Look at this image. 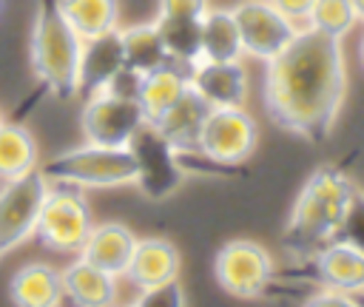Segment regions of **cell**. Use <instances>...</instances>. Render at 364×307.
Wrapping results in <instances>:
<instances>
[{"mask_svg": "<svg viewBox=\"0 0 364 307\" xmlns=\"http://www.w3.org/2000/svg\"><path fill=\"white\" fill-rule=\"evenodd\" d=\"M347 63L338 37L299 28L296 37L264 63L262 102L270 122L307 142H324L341 114Z\"/></svg>", "mask_w": 364, "mask_h": 307, "instance_id": "cell-1", "label": "cell"}, {"mask_svg": "<svg viewBox=\"0 0 364 307\" xmlns=\"http://www.w3.org/2000/svg\"><path fill=\"white\" fill-rule=\"evenodd\" d=\"M139 85H142V71L131 68V65H122L111 74V80L100 88V91H108L114 97H128V99H136L139 97Z\"/></svg>", "mask_w": 364, "mask_h": 307, "instance_id": "cell-29", "label": "cell"}, {"mask_svg": "<svg viewBox=\"0 0 364 307\" xmlns=\"http://www.w3.org/2000/svg\"><path fill=\"white\" fill-rule=\"evenodd\" d=\"M208 102L202 99L199 91L188 88L159 119H154L151 125L171 142V148L176 154H196V139H199V128L205 122L208 114Z\"/></svg>", "mask_w": 364, "mask_h": 307, "instance_id": "cell-16", "label": "cell"}, {"mask_svg": "<svg viewBox=\"0 0 364 307\" xmlns=\"http://www.w3.org/2000/svg\"><path fill=\"white\" fill-rule=\"evenodd\" d=\"M142 122H145V114L136 99L114 97L108 91L88 94L80 114L82 139L94 145H108V148H125L131 134Z\"/></svg>", "mask_w": 364, "mask_h": 307, "instance_id": "cell-11", "label": "cell"}, {"mask_svg": "<svg viewBox=\"0 0 364 307\" xmlns=\"http://www.w3.org/2000/svg\"><path fill=\"white\" fill-rule=\"evenodd\" d=\"M48 179L37 171L0 185V262L34 236Z\"/></svg>", "mask_w": 364, "mask_h": 307, "instance_id": "cell-9", "label": "cell"}, {"mask_svg": "<svg viewBox=\"0 0 364 307\" xmlns=\"http://www.w3.org/2000/svg\"><path fill=\"white\" fill-rule=\"evenodd\" d=\"M273 256L253 239H230L213 256V276L228 296L259 298L273 281Z\"/></svg>", "mask_w": 364, "mask_h": 307, "instance_id": "cell-7", "label": "cell"}, {"mask_svg": "<svg viewBox=\"0 0 364 307\" xmlns=\"http://www.w3.org/2000/svg\"><path fill=\"white\" fill-rule=\"evenodd\" d=\"M134 156L136 165V179L134 185L148 196V199H168L185 179V168L179 165L176 151L171 148V142L151 125L142 122L128 145H125Z\"/></svg>", "mask_w": 364, "mask_h": 307, "instance_id": "cell-8", "label": "cell"}, {"mask_svg": "<svg viewBox=\"0 0 364 307\" xmlns=\"http://www.w3.org/2000/svg\"><path fill=\"white\" fill-rule=\"evenodd\" d=\"M191 88V77L188 68L176 65V63H165L148 74H142V85H139V108L145 114V122L159 119L185 91Z\"/></svg>", "mask_w": 364, "mask_h": 307, "instance_id": "cell-19", "label": "cell"}, {"mask_svg": "<svg viewBox=\"0 0 364 307\" xmlns=\"http://www.w3.org/2000/svg\"><path fill=\"white\" fill-rule=\"evenodd\" d=\"M236 28H239V40H242V51L253 60H273L299 31V26L284 17L270 0H242L230 9Z\"/></svg>", "mask_w": 364, "mask_h": 307, "instance_id": "cell-10", "label": "cell"}, {"mask_svg": "<svg viewBox=\"0 0 364 307\" xmlns=\"http://www.w3.org/2000/svg\"><path fill=\"white\" fill-rule=\"evenodd\" d=\"M60 279L63 296L77 307H108L117 301V279L80 256L65 270H60Z\"/></svg>", "mask_w": 364, "mask_h": 307, "instance_id": "cell-18", "label": "cell"}, {"mask_svg": "<svg viewBox=\"0 0 364 307\" xmlns=\"http://www.w3.org/2000/svg\"><path fill=\"white\" fill-rule=\"evenodd\" d=\"M355 11L350 0H316L307 17V26L316 31H324L330 37H344L355 26Z\"/></svg>", "mask_w": 364, "mask_h": 307, "instance_id": "cell-26", "label": "cell"}, {"mask_svg": "<svg viewBox=\"0 0 364 307\" xmlns=\"http://www.w3.org/2000/svg\"><path fill=\"white\" fill-rule=\"evenodd\" d=\"M80 51H82V40L60 14L57 0H37L28 57L37 82L48 94L60 99H71L77 94Z\"/></svg>", "mask_w": 364, "mask_h": 307, "instance_id": "cell-3", "label": "cell"}, {"mask_svg": "<svg viewBox=\"0 0 364 307\" xmlns=\"http://www.w3.org/2000/svg\"><path fill=\"white\" fill-rule=\"evenodd\" d=\"M208 0H159L156 17H179V20H202L208 14Z\"/></svg>", "mask_w": 364, "mask_h": 307, "instance_id": "cell-30", "label": "cell"}, {"mask_svg": "<svg viewBox=\"0 0 364 307\" xmlns=\"http://www.w3.org/2000/svg\"><path fill=\"white\" fill-rule=\"evenodd\" d=\"M353 3V11H355V17L364 23V0H350Z\"/></svg>", "mask_w": 364, "mask_h": 307, "instance_id": "cell-32", "label": "cell"}, {"mask_svg": "<svg viewBox=\"0 0 364 307\" xmlns=\"http://www.w3.org/2000/svg\"><path fill=\"white\" fill-rule=\"evenodd\" d=\"M117 31H119L125 65L148 74V71L171 63L168 54H165L156 23H139V26H128V28H117Z\"/></svg>", "mask_w": 364, "mask_h": 307, "instance_id": "cell-25", "label": "cell"}, {"mask_svg": "<svg viewBox=\"0 0 364 307\" xmlns=\"http://www.w3.org/2000/svg\"><path fill=\"white\" fill-rule=\"evenodd\" d=\"M57 6L80 40L119 28V0H57Z\"/></svg>", "mask_w": 364, "mask_h": 307, "instance_id": "cell-21", "label": "cell"}, {"mask_svg": "<svg viewBox=\"0 0 364 307\" xmlns=\"http://www.w3.org/2000/svg\"><path fill=\"white\" fill-rule=\"evenodd\" d=\"M134 304L139 307H179L185 304V290L179 284V279H171L165 284H156V287H148V290H139Z\"/></svg>", "mask_w": 364, "mask_h": 307, "instance_id": "cell-28", "label": "cell"}, {"mask_svg": "<svg viewBox=\"0 0 364 307\" xmlns=\"http://www.w3.org/2000/svg\"><path fill=\"white\" fill-rule=\"evenodd\" d=\"M0 9H3V0H0Z\"/></svg>", "mask_w": 364, "mask_h": 307, "instance_id": "cell-35", "label": "cell"}, {"mask_svg": "<svg viewBox=\"0 0 364 307\" xmlns=\"http://www.w3.org/2000/svg\"><path fill=\"white\" fill-rule=\"evenodd\" d=\"M122 65H125V57H122V43L117 28L91 40H82L80 65H77V94L88 97L100 91L111 80V74Z\"/></svg>", "mask_w": 364, "mask_h": 307, "instance_id": "cell-17", "label": "cell"}, {"mask_svg": "<svg viewBox=\"0 0 364 307\" xmlns=\"http://www.w3.org/2000/svg\"><path fill=\"white\" fill-rule=\"evenodd\" d=\"M336 239L347 242L350 247L364 253V190L361 188H353V196H350L347 213H344V219L336 230Z\"/></svg>", "mask_w": 364, "mask_h": 307, "instance_id": "cell-27", "label": "cell"}, {"mask_svg": "<svg viewBox=\"0 0 364 307\" xmlns=\"http://www.w3.org/2000/svg\"><path fill=\"white\" fill-rule=\"evenodd\" d=\"M284 17H290L293 23H307V17H310V9H313V3L316 0H270Z\"/></svg>", "mask_w": 364, "mask_h": 307, "instance_id": "cell-31", "label": "cell"}, {"mask_svg": "<svg viewBox=\"0 0 364 307\" xmlns=\"http://www.w3.org/2000/svg\"><path fill=\"white\" fill-rule=\"evenodd\" d=\"M358 60H361V65H364V34H361V40H358Z\"/></svg>", "mask_w": 364, "mask_h": 307, "instance_id": "cell-33", "label": "cell"}, {"mask_svg": "<svg viewBox=\"0 0 364 307\" xmlns=\"http://www.w3.org/2000/svg\"><path fill=\"white\" fill-rule=\"evenodd\" d=\"M242 57L245 51L233 14L228 9H208V14L202 17V60L228 63Z\"/></svg>", "mask_w": 364, "mask_h": 307, "instance_id": "cell-23", "label": "cell"}, {"mask_svg": "<svg viewBox=\"0 0 364 307\" xmlns=\"http://www.w3.org/2000/svg\"><path fill=\"white\" fill-rule=\"evenodd\" d=\"M188 77H191V88L199 91L208 105H245L247 71L242 60H228V63L199 60L196 65L188 68Z\"/></svg>", "mask_w": 364, "mask_h": 307, "instance_id": "cell-13", "label": "cell"}, {"mask_svg": "<svg viewBox=\"0 0 364 307\" xmlns=\"http://www.w3.org/2000/svg\"><path fill=\"white\" fill-rule=\"evenodd\" d=\"M171 63L191 68L202 60V20H179V17H156L154 20Z\"/></svg>", "mask_w": 364, "mask_h": 307, "instance_id": "cell-24", "label": "cell"}, {"mask_svg": "<svg viewBox=\"0 0 364 307\" xmlns=\"http://www.w3.org/2000/svg\"><path fill=\"white\" fill-rule=\"evenodd\" d=\"M301 264L321 287H336L353 296L364 293V253H358L347 242L333 239Z\"/></svg>", "mask_w": 364, "mask_h": 307, "instance_id": "cell-12", "label": "cell"}, {"mask_svg": "<svg viewBox=\"0 0 364 307\" xmlns=\"http://www.w3.org/2000/svg\"><path fill=\"white\" fill-rule=\"evenodd\" d=\"M256 139L259 125L242 105H210L199 128L196 154L222 168H233L250 159Z\"/></svg>", "mask_w": 364, "mask_h": 307, "instance_id": "cell-6", "label": "cell"}, {"mask_svg": "<svg viewBox=\"0 0 364 307\" xmlns=\"http://www.w3.org/2000/svg\"><path fill=\"white\" fill-rule=\"evenodd\" d=\"M40 173L48 182H68L77 188H119V185H134L136 165L128 148L85 142L40 165Z\"/></svg>", "mask_w": 364, "mask_h": 307, "instance_id": "cell-4", "label": "cell"}, {"mask_svg": "<svg viewBox=\"0 0 364 307\" xmlns=\"http://www.w3.org/2000/svg\"><path fill=\"white\" fill-rule=\"evenodd\" d=\"M0 122H3V111H0Z\"/></svg>", "mask_w": 364, "mask_h": 307, "instance_id": "cell-34", "label": "cell"}, {"mask_svg": "<svg viewBox=\"0 0 364 307\" xmlns=\"http://www.w3.org/2000/svg\"><path fill=\"white\" fill-rule=\"evenodd\" d=\"M350 176L336 165H318L301 185L293 210L282 230V250L304 262L318 247L336 239V230L347 213L350 196H353Z\"/></svg>", "mask_w": 364, "mask_h": 307, "instance_id": "cell-2", "label": "cell"}, {"mask_svg": "<svg viewBox=\"0 0 364 307\" xmlns=\"http://www.w3.org/2000/svg\"><path fill=\"white\" fill-rule=\"evenodd\" d=\"M94 227L91 208L82 196V188L68 182H48L34 236L40 244L57 253H80L82 242Z\"/></svg>", "mask_w": 364, "mask_h": 307, "instance_id": "cell-5", "label": "cell"}, {"mask_svg": "<svg viewBox=\"0 0 364 307\" xmlns=\"http://www.w3.org/2000/svg\"><path fill=\"white\" fill-rule=\"evenodd\" d=\"M134 244H136V236L119 225V222H102V225H94L88 239L82 242L80 247V259L91 262L94 267L105 270L108 276L119 279L131 262V253H134Z\"/></svg>", "mask_w": 364, "mask_h": 307, "instance_id": "cell-15", "label": "cell"}, {"mask_svg": "<svg viewBox=\"0 0 364 307\" xmlns=\"http://www.w3.org/2000/svg\"><path fill=\"white\" fill-rule=\"evenodd\" d=\"M37 171V142L20 122H0V182L20 179Z\"/></svg>", "mask_w": 364, "mask_h": 307, "instance_id": "cell-22", "label": "cell"}, {"mask_svg": "<svg viewBox=\"0 0 364 307\" xmlns=\"http://www.w3.org/2000/svg\"><path fill=\"white\" fill-rule=\"evenodd\" d=\"M179 250L173 242L162 239V236H148V239H136L131 262L125 267V279L136 287V290H148L156 284H165L171 279H179Z\"/></svg>", "mask_w": 364, "mask_h": 307, "instance_id": "cell-14", "label": "cell"}, {"mask_svg": "<svg viewBox=\"0 0 364 307\" xmlns=\"http://www.w3.org/2000/svg\"><path fill=\"white\" fill-rule=\"evenodd\" d=\"M9 296L20 307H57L65 298L60 270L46 262H28L14 273Z\"/></svg>", "mask_w": 364, "mask_h": 307, "instance_id": "cell-20", "label": "cell"}]
</instances>
